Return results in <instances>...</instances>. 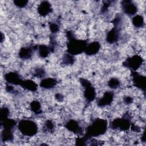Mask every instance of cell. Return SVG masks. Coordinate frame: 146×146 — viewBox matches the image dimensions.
I'll return each instance as SVG.
<instances>
[{"label": "cell", "instance_id": "cell-9", "mask_svg": "<svg viewBox=\"0 0 146 146\" xmlns=\"http://www.w3.org/2000/svg\"><path fill=\"white\" fill-rule=\"evenodd\" d=\"M114 92L112 91H106L97 100V105L99 107H105L111 104L114 99Z\"/></svg>", "mask_w": 146, "mask_h": 146}, {"label": "cell", "instance_id": "cell-18", "mask_svg": "<svg viewBox=\"0 0 146 146\" xmlns=\"http://www.w3.org/2000/svg\"><path fill=\"white\" fill-rule=\"evenodd\" d=\"M132 23L136 28H142L144 25V20L142 15L137 14L132 18Z\"/></svg>", "mask_w": 146, "mask_h": 146}, {"label": "cell", "instance_id": "cell-6", "mask_svg": "<svg viewBox=\"0 0 146 146\" xmlns=\"http://www.w3.org/2000/svg\"><path fill=\"white\" fill-rule=\"evenodd\" d=\"M121 7L123 12L128 16L136 15L138 11L137 6L131 1H123L121 3Z\"/></svg>", "mask_w": 146, "mask_h": 146}, {"label": "cell", "instance_id": "cell-21", "mask_svg": "<svg viewBox=\"0 0 146 146\" xmlns=\"http://www.w3.org/2000/svg\"><path fill=\"white\" fill-rule=\"evenodd\" d=\"M107 85L112 90H116L120 87L121 82L119 79L116 78H111L108 81Z\"/></svg>", "mask_w": 146, "mask_h": 146}, {"label": "cell", "instance_id": "cell-1", "mask_svg": "<svg viewBox=\"0 0 146 146\" xmlns=\"http://www.w3.org/2000/svg\"><path fill=\"white\" fill-rule=\"evenodd\" d=\"M108 127L107 121L104 119H95L91 124L86 129V132L82 139L84 141L88 140L91 137H99L104 135Z\"/></svg>", "mask_w": 146, "mask_h": 146}, {"label": "cell", "instance_id": "cell-15", "mask_svg": "<svg viewBox=\"0 0 146 146\" xmlns=\"http://www.w3.org/2000/svg\"><path fill=\"white\" fill-rule=\"evenodd\" d=\"M58 84L56 79L53 78H46L40 80L39 86L45 90H51L54 88Z\"/></svg>", "mask_w": 146, "mask_h": 146}, {"label": "cell", "instance_id": "cell-3", "mask_svg": "<svg viewBox=\"0 0 146 146\" xmlns=\"http://www.w3.org/2000/svg\"><path fill=\"white\" fill-rule=\"evenodd\" d=\"M17 128L22 135L28 137L35 136L39 130L37 123L30 119L20 120L17 124Z\"/></svg>", "mask_w": 146, "mask_h": 146}, {"label": "cell", "instance_id": "cell-10", "mask_svg": "<svg viewBox=\"0 0 146 146\" xmlns=\"http://www.w3.org/2000/svg\"><path fill=\"white\" fill-rule=\"evenodd\" d=\"M120 36V29L113 27L107 33L106 40L109 44H115L119 41Z\"/></svg>", "mask_w": 146, "mask_h": 146}, {"label": "cell", "instance_id": "cell-22", "mask_svg": "<svg viewBox=\"0 0 146 146\" xmlns=\"http://www.w3.org/2000/svg\"><path fill=\"white\" fill-rule=\"evenodd\" d=\"M33 74L34 76L37 78H43L46 74V72L43 68L38 67L35 70Z\"/></svg>", "mask_w": 146, "mask_h": 146}, {"label": "cell", "instance_id": "cell-8", "mask_svg": "<svg viewBox=\"0 0 146 146\" xmlns=\"http://www.w3.org/2000/svg\"><path fill=\"white\" fill-rule=\"evenodd\" d=\"M132 76V83L133 86L138 89L143 90L145 92V78L139 72L131 71Z\"/></svg>", "mask_w": 146, "mask_h": 146}, {"label": "cell", "instance_id": "cell-7", "mask_svg": "<svg viewBox=\"0 0 146 146\" xmlns=\"http://www.w3.org/2000/svg\"><path fill=\"white\" fill-rule=\"evenodd\" d=\"M64 127L68 131L72 132L74 134L78 135H83V132L84 131L83 127L81 125L80 123L76 120H68L66 122Z\"/></svg>", "mask_w": 146, "mask_h": 146}, {"label": "cell", "instance_id": "cell-14", "mask_svg": "<svg viewBox=\"0 0 146 146\" xmlns=\"http://www.w3.org/2000/svg\"><path fill=\"white\" fill-rule=\"evenodd\" d=\"M101 44L98 41H94L87 44L84 53L88 56H92L97 54L100 51Z\"/></svg>", "mask_w": 146, "mask_h": 146}, {"label": "cell", "instance_id": "cell-19", "mask_svg": "<svg viewBox=\"0 0 146 146\" xmlns=\"http://www.w3.org/2000/svg\"><path fill=\"white\" fill-rule=\"evenodd\" d=\"M30 108L33 112L36 115H39L42 113L41 104L38 100H34L30 103Z\"/></svg>", "mask_w": 146, "mask_h": 146}, {"label": "cell", "instance_id": "cell-17", "mask_svg": "<svg viewBox=\"0 0 146 146\" xmlns=\"http://www.w3.org/2000/svg\"><path fill=\"white\" fill-rule=\"evenodd\" d=\"M37 48L39 56L42 58H47L51 51L50 46H47L45 44H40L37 47Z\"/></svg>", "mask_w": 146, "mask_h": 146}, {"label": "cell", "instance_id": "cell-20", "mask_svg": "<svg viewBox=\"0 0 146 146\" xmlns=\"http://www.w3.org/2000/svg\"><path fill=\"white\" fill-rule=\"evenodd\" d=\"M75 61L74 56L68 52L64 54L62 56V63L64 66H71L75 63Z\"/></svg>", "mask_w": 146, "mask_h": 146}, {"label": "cell", "instance_id": "cell-5", "mask_svg": "<svg viewBox=\"0 0 146 146\" xmlns=\"http://www.w3.org/2000/svg\"><path fill=\"white\" fill-rule=\"evenodd\" d=\"M144 60L139 55H133L132 56L128 57L123 62V66L131 70L132 71H136L142 67Z\"/></svg>", "mask_w": 146, "mask_h": 146}, {"label": "cell", "instance_id": "cell-2", "mask_svg": "<svg viewBox=\"0 0 146 146\" xmlns=\"http://www.w3.org/2000/svg\"><path fill=\"white\" fill-rule=\"evenodd\" d=\"M67 52L72 55H76L83 52L87 46V42L86 40L76 39L72 33L68 31L67 33Z\"/></svg>", "mask_w": 146, "mask_h": 146}, {"label": "cell", "instance_id": "cell-11", "mask_svg": "<svg viewBox=\"0 0 146 146\" xmlns=\"http://www.w3.org/2000/svg\"><path fill=\"white\" fill-rule=\"evenodd\" d=\"M4 79L6 83L11 85H21L23 79L20 75L16 72H9L4 75Z\"/></svg>", "mask_w": 146, "mask_h": 146}, {"label": "cell", "instance_id": "cell-13", "mask_svg": "<svg viewBox=\"0 0 146 146\" xmlns=\"http://www.w3.org/2000/svg\"><path fill=\"white\" fill-rule=\"evenodd\" d=\"M52 11L51 5L48 1H42L37 7L38 13L42 17H46Z\"/></svg>", "mask_w": 146, "mask_h": 146}, {"label": "cell", "instance_id": "cell-24", "mask_svg": "<svg viewBox=\"0 0 146 146\" xmlns=\"http://www.w3.org/2000/svg\"><path fill=\"white\" fill-rule=\"evenodd\" d=\"M13 3H14V5L17 7L18 8H20V9H22V8H24L25 7L29 2L27 1H13Z\"/></svg>", "mask_w": 146, "mask_h": 146}, {"label": "cell", "instance_id": "cell-23", "mask_svg": "<svg viewBox=\"0 0 146 146\" xmlns=\"http://www.w3.org/2000/svg\"><path fill=\"white\" fill-rule=\"evenodd\" d=\"M49 29L52 34H56L59 31V26L56 22H51L49 24Z\"/></svg>", "mask_w": 146, "mask_h": 146}, {"label": "cell", "instance_id": "cell-16", "mask_svg": "<svg viewBox=\"0 0 146 146\" xmlns=\"http://www.w3.org/2000/svg\"><path fill=\"white\" fill-rule=\"evenodd\" d=\"M20 86L23 89L31 92H36L38 90L37 84L34 81L30 79L23 80Z\"/></svg>", "mask_w": 146, "mask_h": 146}, {"label": "cell", "instance_id": "cell-12", "mask_svg": "<svg viewBox=\"0 0 146 146\" xmlns=\"http://www.w3.org/2000/svg\"><path fill=\"white\" fill-rule=\"evenodd\" d=\"M36 49H37L36 46H28L22 47L20 48L19 51V57L24 60L29 59L31 57L34 53V51Z\"/></svg>", "mask_w": 146, "mask_h": 146}, {"label": "cell", "instance_id": "cell-4", "mask_svg": "<svg viewBox=\"0 0 146 146\" xmlns=\"http://www.w3.org/2000/svg\"><path fill=\"white\" fill-rule=\"evenodd\" d=\"M80 83L84 88L83 96L86 100L88 103L93 102L96 96V90L94 87L88 80L83 78L80 79Z\"/></svg>", "mask_w": 146, "mask_h": 146}]
</instances>
